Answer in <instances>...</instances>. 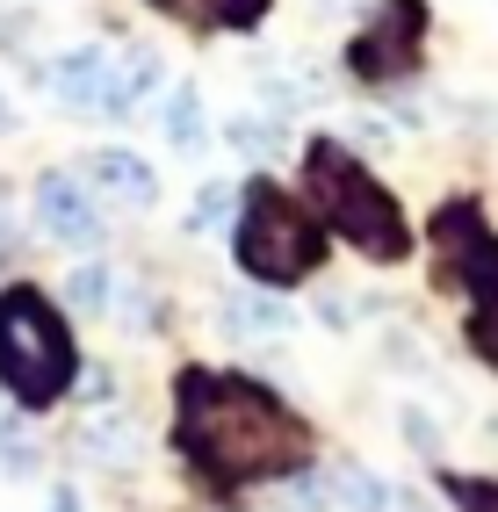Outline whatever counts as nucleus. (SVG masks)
Wrapping results in <instances>:
<instances>
[{"label":"nucleus","mask_w":498,"mask_h":512,"mask_svg":"<svg viewBox=\"0 0 498 512\" xmlns=\"http://www.w3.org/2000/svg\"><path fill=\"white\" fill-rule=\"evenodd\" d=\"M181 448L224 484H253V476H282L304 462V426H296L268 390L239 383V375H188L181 383Z\"/></svg>","instance_id":"f257e3e1"},{"label":"nucleus","mask_w":498,"mask_h":512,"mask_svg":"<svg viewBox=\"0 0 498 512\" xmlns=\"http://www.w3.org/2000/svg\"><path fill=\"white\" fill-rule=\"evenodd\" d=\"M80 354H73V332H65L58 303H44V289H0V390L29 412H44L73 390Z\"/></svg>","instance_id":"f03ea898"},{"label":"nucleus","mask_w":498,"mask_h":512,"mask_svg":"<svg viewBox=\"0 0 498 512\" xmlns=\"http://www.w3.org/2000/svg\"><path fill=\"white\" fill-rule=\"evenodd\" d=\"M311 188H318L325 217H332V231H340L347 246H361L369 260H397V253H405V224H397L390 195L354 166L347 145H332V138L311 145Z\"/></svg>","instance_id":"7ed1b4c3"},{"label":"nucleus","mask_w":498,"mask_h":512,"mask_svg":"<svg viewBox=\"0 0 498 512\" xmlns=\"http://www.w3.org/2000/svg\"><path fill=\"white\" fill-rule=\"evenodd\" d=\"M318 246H325V238H318L304 202L268 188V181H253L246 217H239V260H246V275L296 282V275H311V267H318Z\"/></svg>","instance_id":"20e7f679"},{"label":"nucleus","mask_w":498,"mask_h":512,"mask_svg":"<svg viewBox=\"0 0 498 512\" xmlns=\"http://www.w3.org/2000/svg\"><path fill=\"white\" fill-rule=\"evenodd\" d=\"M37 87H51L65 109H102L109 116V94H116V58L102 51V44H80V51H65V58H51L44 73H37Z\"/></svg>","instance_id":"39448f33"},{"label":"nucleus","mask_w":498,"mask_h":512,"mask_svg":"<svg viewBox=\"0 0 498 512\" xmlns=\"http://www.w3.org/2000/svg\"><path fill=\"white\" fill-rule=\"evenodd\" d=\"M37 224L58 238V246H102V210L87 202V188L73 174H44L37 181Z\"/></svg>","instance_id":"423d86ee"},{"label":"nucleus","mask_w":498,"mask_h":512,"mask_svg":"<svg viewBox=\"0 0 498 512\" xmlns=\"http://www.w3.org/2000/svg\"><path fill=\"white\" fill-rule=\"evenodd\" d=\"M87 181H102V188H109L116 202H130V210H145V202L159 195V181H152V166H145L138 152H116V145L87 159Z\"/></svg>","instance_id":"0eeeda50"},{"label":"nucleus","mask_w":498,"mask_h":512,"mask_svg":"<svg viewBox=\"0 0 498 512\" xmlns=\"http://www.w3.org/2000/svg\"><path fill=\"white\" fill-rule=\"evenodd\" d=\"M325 498L340 512H397V491L383 484L376 469H361V462H332L325 469Z\"/></svg>","instance_id":"6e6552de"},{"label":"nucleus","mask_w":498,"mask_h":512,"mask_svg":"<svg viewBox=\"0 0 498 512\" xmlns=\"http://www.w3.org/2000/svg\"><path fill=\"white\" fill-rule=\"evenodd\" d=\"M224 332H289V303H275V296H231L224 303Z\"/></svg>","instance_id":"1a4fd4ad"},{"label":"nucleus","mask_w":498,"mask_h":512,"mask_svg":"<svg viewBox=\"0 0 498 512\" xmlns=\"http://www.w3.org/2000/svg\"><path fill=\"white\" fill-rule=\"evenodd\" d=\"M166 145L174 152H203V101H195V87L166 94Z\"/></svg>","instance_id":"9d476101"},{"label":"nucleus","mask_w":498,"mask_h":512,"mask_svg":"<svg viewBox=\"0 0 498 512\" xmlns=\"http://www.w3.org/2000/svg\"><path fill=\"white\" fill-rule=\"evenodd\" d=\"M159 87V58L152 51H130V58H116V94H109V116H123L130 101H145Z\"/></svg>","instance_id":"9b49d317"},{"label":"nucleus","mask_w":498,"mask_h":512,"mask_svg":"<svg viewBox=\"0 0 498 512\" xmlns=\"http://www.w3.org/2000/svg\"><path fill=\"white\" fill-rule=\"evenodd\" d=\"M80 448L87 455H102V462H138V426H130V419H94L87 433H80Z\"/></svg>","instance_id":"f8f14e48"},{"label":"nucleus","mask_w":498,"mask_h":512,"mask_svg":"<svg viewBox=\"0 0 498 512\" xmlns=\"http://www.w3.org/2000/svg\"><path fill=\"white\" fill-rule=\"evenodd\" d=\"M65 296H73V311H109V296H116V275L109 267H73V282H65Z\"/></svg>","instance_id":"ddd939ff"},{"label":"nucleus","mask_w":498,"mask_h":512,"mask_svg":"<svg viewBox=\"0 0 498 512\" xmlns=\"http://www.w3.org/2000/svg\"><path fill=\"white\" fill-rule=\"evenodd\" d=\"M239 152H253V159H268V152H282V116L275 123H260V116H231V130H224Z\"/></svg>","instance_id":"4468645a"},{"label":"nucleus","mask_w":498,"mask_h":512,"mask_svg":"<svg viewBox=\"0 0 498 512\" xmlns=\"http://www.w3.org/2000/svg\"><path fill=\"white\" fill-rule=\"evenodd\" d=\"M470 339H477V354L498 368V275L484 282V303H477V325H470Z\"/></svg>","instance_id":"2eb2a0df"},{"label":"nucleus","mask_w":498,"mask_h":512,"mask_svg":"<svg viewBox=\"0 0 498 512\" xmlns=\"http://www.w3.org/2000/svg\"><path fill=\"white\" fill-rule=\"evenodd\" d=\"M332 498H325V476H289L282 484V498H275V512H325Z\"/></svg>","instance_id":"dca6fc26"},{"label":"nucleus","mask_w":498,"mask_h":512,"mask_svg":"<svg viewBox=\"0 0 498 512\" xmlns=\"http://www.w3.org/2000/svg\"><path fill=\"white\" fill-rule=\"evenodd\" d=\"M455 505L462 512H498V484H455Z\"/></svg>","instance_id":"f3484780"},{"label":"nucleus","mask_w":498,"mask_h":512,"mask_svg":"<svg viewBox=\"0 0 498 512\" xmlns=\"http://www.w3.org/2000/svg\"><path fill=\"white\" fill-rule=\"evenodd\" d=\"M224 210H231V188H224V181H210L203 195H195V224H210V217H224Z\"/></svg>","instance_id":"a211bd4d"},{"label":"nucleus","mask_w":498,"mask_h":512,"mask_svg":"<svg viewBox=\"0 0 498 512\" xmlns=\"http://www.w3.org/2000/svg\"><path fill=\"white\" fill-rule=\"evenodd\" d=\"M318 325H354V303L325 289V296H318Z\"/></svg>","instance_id":"6ab92c4d"},{"label":"nucleus","mask_w":498,"mask_h":512,"mask_svg":"<svg viewBox=\"0 0 498 512\" xmlns=\"http://www.w3.org/2000/svg\"><path fill=\"white\" fill-rule=\"evenodd\" d=\"M405 433H412V448H434V426H426V412H405Z\"/></svg>","instance_id":"aec40b11"},{"label":"nucleus","mask_w":498,"mask_h":512,"mask_svg":"<svg viewBox=\"0 0 498 512\" xmlns=\"http://www.w3.org/2000/svg\"><path fill=\"white\" fill-rule=\"evenodd\" d=\"M0 130H15V109H8V101H0Z\"/></svg>","instance_id":"412c9836"},{"label":"nucleus","mask_w":498,"mask_h":512,"mask_svg":"<svg viewBox=\"0 0 498 512\" xmlns=\"http://www.w3.org/2000/svg\"><path fill=\"white\" fill-rule=\"evenodd\" d=\"M159 8H181V15H188V0H159Z\"/></svg>","instance_id":"4be33fe9"}]
</instances>
